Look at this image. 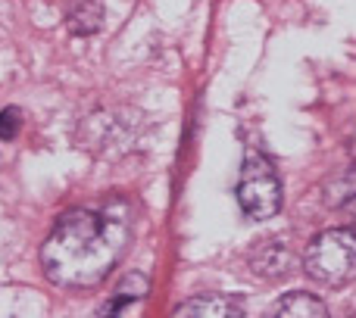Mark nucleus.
Segmentation results:
<instances>
[{
	"label": "nucleus",
	"instance_id": "5",
	"mask_svg": "<svg viewBox=\"0 0 356 318\" xmlns=\"http://www.w3.org/2000/svg\"><path fill=\"white\" fill-rule=\"evenodd\" d=\"M241 318L244 306L238 296L228 294H197L191 300H184L181 306H175V318Z\"/></svg>",
	"mask_w": 356,
	"mask_h": 318
},
{
	"label": "nucleus",
	"instance_id": "9",
	"mask_svg": "<svg viewBox=\"0 0 356 318\" xmlns=\"http://www.w3.org/2000/svg\"><path fill=\"white\" fill-rule=\"evenodd\" d=\"M325 200L332 203V206H344V203L356 200V165L344 171L341 178H334L332 184L325 187Z\"/></svg>",
	"mask_w": 356,
	"mask_h": 318
},
{
	"label": "nucleus",
	"instance_id": "8",
	"mask_svg": "<svg viewBox=\"0 0 356 318\" xmlns=\"http://www.w3.org/2000/svg\"><path fill=\"white\" fill-rule=\"evenodd\" d=\"M147 290H150L147 275H138V271H131V275L116 287L113 300L100 306V315H122V312H129L131 306H138V300H144V296H147Z\"/></svg>",
	"mask_w": 356,
	"mask_h": 318
},
{
	"label": "nucleus",
	"instance_id": "6",
	"mask_svg": "<svg viewBox=\"0 0 356 318\" xmlns=\"http://www.w3.org/2000/svg\"><path fill=\"white\" fill-rule=\"evenodd\" d=\"M104 25V0H72L66 10V28L75 37H88Z\"/></svg>",
	"mask_w": 356,
	"mask_h": 318
},
{
	"label": "nucleus",
	"instance_id": "10",
	"mask_svg": "<svg viewBox=\"0 0 356 318\" xmlns=\"http://www.w3.org/2000/svg\"><path fill=\"white\" fill-rule=\"evenodd\" d=\"M19 128H22V110H16V106L0 110V141H13Z\"/></svg>",
	"mask_w": 356,
	"mask_h": 318
},
{
	"label": "nucleus",
	"instance_id": "1",
	"mask_svg": "<svg viewBox=\"0 0 356 318\" xmlns=\"http://www.w3.org/2000/svg\"><path fill=\"white\" fill-rule=\"evenodd\" d=\"M129 240L131 206L122 196H110L104 206L94 209H69L41 244V269L56 287H97L125 256Z\"/></svg>",
	"mask_w": 356,
	"mask_h": 318
},
{
	"label": "nucleus",
	"instance_id": "2",
	"mask_svg": "<svg viewBox=\"0 0 356 318\" xmlns=\"http://www.w3.org/2000/svg\"><path fill=\"white\" fill-rule=\"evenodd\" d=\"M303 271L325 287H341L356 278V228H328L309 240Z\"/></svg>",
	"mask_w": 356,
	"mask_h": 318
},
{
	"label": "nucleus",
	"instance_id": "3",
	"mask_svg": "<svg viewBox=\"0 0 356 318\" xmlns=\"http://www.w3.org/2000/svg\"><path fill=\"white\" fill-rule=\"evenodd\" d=\"M238 206L244 209L247 219L257 221L272 219L282 209V178H278L275 162L253 147H247L244 165H241Z\"/></svg>",
	"mask_w": 356,
	"mask_h": 318
},
{
	"label": "nucleus",
	"instance_id": "4",
	"mask_svg": "<svg viewBox=\"0 0 356 318\" xmlns=\"http://www.w3.org/2000/svg\"><path fill=\"white\" fill-rule=\"evenodd\" d=\"M250 269L257 271L259 278L275 281V278L291 275V269H294V253H291V246L278 237L259 240L257 250L250 253Z\"/></svg>",
	"mask_w": 356,
	"mask_h": 318
},
{
	"label": "nucleus",
	"instance_id": "7",
	"mask_svg": "<svg viewBox=\"0 0 356 318\" xmlns=\"http://www.w3.org/2000/svg\"><path fill=\"white\" fill-rule=\"evenodd\" d=\"M269 312L284 315V318H322V315H328V306L319 296L307 294V290H291L282 300H275V306H272Z\"/></svg>",
	"mask_w": 356,
	"mask_h": 318
}]
</instances>
